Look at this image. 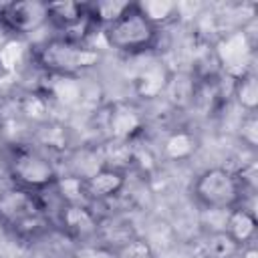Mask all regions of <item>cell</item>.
Listing matches in <instances>:
<instances>
[{"mask_svg": "<svg viewBox=\"0 0 258 258\" xmlns=\"http://www.w3.org/2000/svg\"><path fill=\"white\" fill-rule=\"evenodd\" d=\"M34 62L48 77L79 79L101 62V52L89 42H75L64 36H52L34 48Z\"/></svg>", "mask_w": 258, "mask_h": 258, "instance_id": "cell-1", "label": "cell"}, {"mask_svg": "<svg viewBox=\"0 0 258 258\" xmlns=\"http://www.w3.org/2000/svg\"><path fill=\"white\" fill-rule=\"evenodd\" d=\"M4 167L12 185H18L34 194L52 187L60 175L56 163L52 161V155L44 153L32 143L10 145Z\"/></svg>", "mask_w": 258, "mask_h": 258, "instance_id": "cell-2", "label": "cell"}, {"mask_svg": "<svg viewBox=\"0 0 258 258\" xmlns=\"http://www.w3.org/2000/svg\"><path fill=\"white\" fill-rule=\"evenodd\" d=\"M196 202L204 210L230 212L244 204L246 189L238 171L230 167H208L204 169L191 187Z\"/></svg>", "mask_w": 258, "mask_h": 258, "instance_id": "cell-3", "label": "cell"}, {"mask_svg": "<svg viewBox=\"0 0 258 258\" xmlns=\"http://www.w3.org/2000/svg\"><path fill=\"white\" fill-rule=\"evenodd\" d=\"M103 40L107 42L109 48L129 54V56H139L149 50H153L159 42V28L153 26L135 6H133L113 24L101 30Z\"/></svg>", "mask_w": 258, "mask_h": 258, "instance_id": "cell-4", "label": "cell"}, {"mask_svg": "<svg viewBox=\"0 0 258 258\" xmlns=\"http://www.w3.org/2000/svg\"><path fill=\"white\" fill-rule=\"evenodd\" d=\"M101 127L107 139L115 141H133L145 129V113L131 103L117 101L99 111Z\"/></svg>", "mask_w": 258, "mask_h": 258, "instance_id": "cell-5", "label": "cell"}, {"mask_svg": "<svg viewBox=\"0 0 258 258\" xmlns=\"http://www.w3.org/2000/svg\"><path fill=\"white\" fill-rule=\"evenodd\" d=\"M0 24L16 36L34 34L48 24L46 2L40 0L8 2L0 6Z\"/></svg>", "mask_w": 258, "mask_h": 258, "instance_id": "cell-6", "label": "cell"}, {"mask_svg": "<svg viewBox=\"0 0 258 258\" xmlns=\"http://www.w3.org/2000/svg\"><path fill=\"white\" fill-rule=\"evenodd\" d=\"M44 214L38 194L22 189L18 185H10L0 189V224L14 230L22 222Z\"/></svg>", "mask_w": 258, "mask_h": 258, "instance_id": "cell-7", "label": "cell"}, {"mask_svg": "<svg viewBox=\"0 0 258 258\" xmlns=\"http://www.w3.org/2000/svg\"><path fill=\"white\" fill-rule=\"evenodd\" d=\"M56 224L81 244L95 242L99 234V218L89 204H62L56 210Z\"/></svg>", "mask_w": 258, "mask_h": 258, "instance_id": "cell-8", "label": "cell"}, {"mask_svg": "<svg viewBox=\"0 0 258 258\" xmlns=\"http://www.w3.org/2000/svg\"><path fill=\"white\" fill-rule=\"evenodd\" d=\"M125 185H127V171L117 167H101L83 179V187L89 204L109 202L117 198L125 189Z\"/></svg>", "mask_w": 258, "mask_h": 258, "instance_id": "cell-9", "label": "cell"}, {"mask_svg": "<svg viewBox=\"0 0 258 258\" xmlns=\"http://www.w3.org/2000/svg\"><path fill=\"white\" fill-rule=\"evenodd\" d=\"M46 14H48V24L58 28L62 34L73 32L75 28H79L89 20L85 2H73V0L46 2Z\"/></svg>", "mask_w": 258, "mask_h": 258, "instance_id": "cell-10", "label": "cell"}, {"mask_svg": "<svg viewBox=\"0 0 258 258\" xmlns=\"http://www.w3.org/2000/svg\"><path fill=\"white\" fill-rule=\"evenodd\" d=\"M256 230H258V220H256L254 210H250L246 206H238V208H234V210L228 212L224 232L240 248H244L248 244H254Z\"/></svg>", "mask_w": 258, "mask_h": 258, "instance_id": "cell-11", "label": "cell"}, {"mask_svg": "<svg viewBox=\"0 0 258 258\" xmlns=\"http://www.w3.org/2000/svg\"><path fill=\"white\" fill-rule=\"evenodd\" d=\"M69 141H71L69 129H67L62 123H56V121H52V119L46 121V123L36 125V127L32 129V139H30L32 145H36L38 149H42V151L48 153V155L67 151Z\"/></svg>", "mask_w": 258, "mask_h": 258, "instance_id": "cell-12", "label": "cell"}, {"mask_svg": "<svg viewBox=\"0 0 258 258\" xmlns=\"http://www.w3.org/2000/svg\"><path fill=\"white\" fill-rule=\"evenodd\" d=\"M196 87H198V81L194 79L191 73H169V79L161 97H165V101L173 109H185L194 105Z\"/></svg>", "mask_w": 258, "mask_h": 258, "instance_id": "cell-13", "label": "cell"}, {"mask_svg": "<svg viewBox=\"0 0 258 258\" xmlns=\"http://www.w3.org/2000/svg\"><path fill=\"white\" fill-rule=\"evenodd\" d=\"M85 6H87V16L93 22V26L97 30H103L109 24L117 22L133 6V2H127V0H97V2H85Z\"/></svg>", "mask_w": 258, "mask_h": 258, "instance_id": "cell-14", "label": "cell"}, {"mask_svg": "<svg viewBox=\"0 0 258 258\" xmlns=\"http://www.w3.org/2000/svg\"><path fill=\"white\" fill-rule=\"evenodd\" d=\"M167 79H169V71H165V67H161V62H153L137 75L135 89L143 99H157L163 95Z\"/></svg>", "mask_w": 258, "mask_h": 258, "instance_id": "cell-15", "label": "cell"}, {"mask_svg": "<svg viewBox=\"0 0 258 258\" xmlns=\"http://www.w3.org/2000/svg\"><path fill=\"white\" fill-rule=\"evenodd\" d=\"M135 6L159 30L179 18V6L175 2H167V0H145V2H135Z\"/></svg>", "mask_w": 258, "mask_h": 258, "instance_id": "cell-16", "label": "cell"}, {"mask_svg": "<svg viewBox=\"0 0 258 258\" xmlns=\"http://www.w3.org/2000/svg\"><path fill=\"white\" fill-rule=\"evenodd\" d=\"M232 97L236 99V103L246 111V113H254L256 105H258V79L252 71L242 73L240 77L234 79L232 83Z\"/></svg>", "mask_w": 258, "mask_h": 258, "instance_id": "cell-17", "label": "cell"}, {"mask_svg": "<svg viewBox=\"0 0 258 258\" xmlns=\"http://www.w3.org/2000/svg\"><path fill=\"white\" fill-rule=\"evenodd\" d=\"M240 250L242 248L224 230H216V232L206 234V242H204L206 258H238Z\"/></svg>", "mask_w": 258, "mask_h": 258, "instance_id": "cell-18", "label": "cell"}, {"mask_svg": "<svg viewBox=\"0 0 258 258\" xmlns=\"http://www.w3.org/2000/svg\"><path fill=\"white\" fill-rule=\"evenodd\" d=\"M196 147H198V141H196V137L191 133L173 131L163 143V153L173 161H183L196 151Z\"/></svg>", "mask_w": 258, "mask_h": 258, "instance_id": "cell-19", "label": "cell"}, {"mask_svg": "<svg viewBox=\"0 0 258 258\" xmlns=\"http://www.w3.org/2000/svg\"><path fill=\"white\" fill-rule=\"evenodd\" d=\"M73 258H121L117 250L103 246L99 242H91V244H81L79 250L73 254Z\"/></svg>", "mask_w": 258, "mask_h": 258, "instance_id": "cell-20", "label": "cell"}, {"mask_svg": "<svg viewBox=\"0 0 258 258\" xmlns=\"http://www.w3.org/2000/svg\"><path fill=\"white\" fill-rule=\"evenodd\" d=\"M240 139H242L244 145L256 147V141H258V121H256V115L254 113H246V117L242 119Z\"/></svg>", "mask_w": 258, "mask_h": 258, "instance_id": "cell-21", "label": "cell"}, {"mask_svg": "<svg viewBox=\"0 0 258 258\" xmlns=\"http://www.w3.org/2000/svg\"><path fill=\"white\" fill-rule=\"evenodd\" d=\"M238 258H258V250H256V246H254V244L244 246V248L240 250Z\"/></svg>", "mask_w": 258, "mask_h": 258, "instance_id": "cell-22", "label": "cell"}]
</instances>
